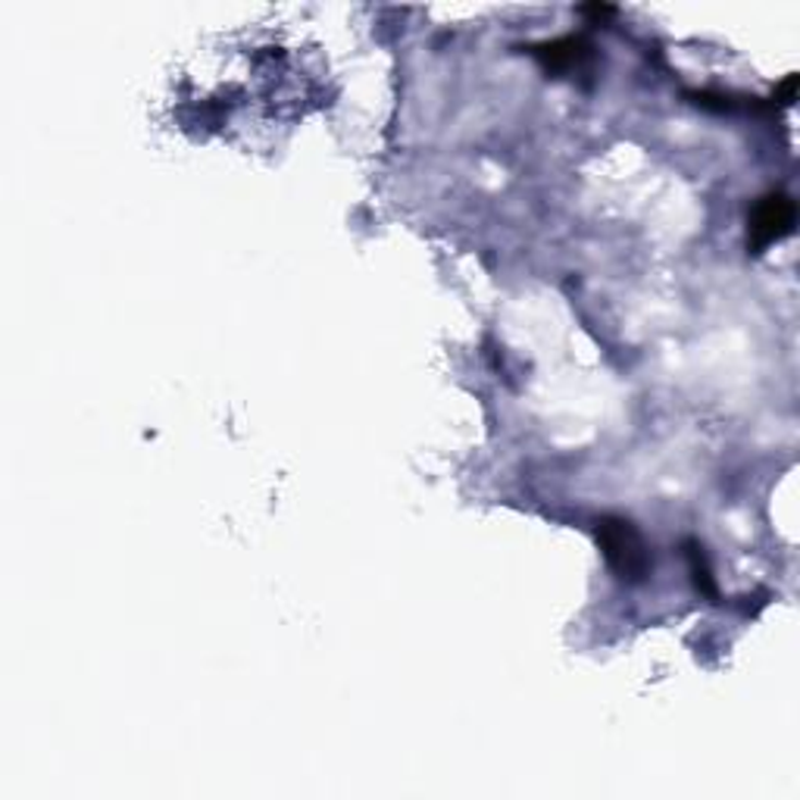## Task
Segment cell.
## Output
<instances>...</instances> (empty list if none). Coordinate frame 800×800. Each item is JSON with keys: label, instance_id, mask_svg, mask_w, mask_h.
Segmentation results:
<instances>
[{"label": "cell", "instance_id": "277c9868", "mask_svg": "<svg viewBox=\"0 0 800 800\" xmlns=\"http://www.w3.org/2000/svg\"><path fill=\"white\" fill-rule=\"evenodd\" d=\"M688 560H691V575H694V585L704 591L706 597H716V585H713V575L704 563V554L694 542H688Z\"/></svg>", "mask_w": 800, "mask_h": 800}, {"label": "cell", "instance_id": "6da1fadb", "mask_svg": "<svg viewBox=\"0 0 800 800\" xmlns=\"http://www.w3.org/2000/svg\"><path fill=\"white\" fill-rule=\"evenodd\" d=\"M597 542L604 547V557L610 569L626 579V582H641L647 575V547L641 542V535L635 532V525L629 519L607 517L597 522Z\"/></svg>", "mask_w": 800, "mask_h": 800}, {"label": "cell", "instance_id": "7a4b0ae2", "mask_svg": "<svg viewBox=\"0 0 800 800\" xmlns=\"http://www.w3.org/2000/svg\"><path fill=\"white\" fill-rule=\"evenodd\" d=\"M795 226V204L785 194H769L756 204L751 216V247L766 251L773 241L785 238Z\"/></svg>", "mask_w": 800, "mask_h": 800}, {"label": "cell", "instance_id": "3957f363", "mask_svg": "<svg viewBox=\"0 0 800 800\" xmlns=\"http://www.w3.org/2000/svg\"><path fill=\"white\" fill-rule=\"evenodd\" d=\"M532 53L547 66V72H569L579 70V66L589 60L591 48L585 38L569 35V38L550 41V45H538V48H532Z\"/></svg>", "mask_w": 800, "mask_h": 800}, {"label": "cell", "instance_id": "5b68a950", "mask_svg": "<svg viewBox=\"0 0 800 800\" xmlns=\"http://www.w3.org/2000/svg\"><path fill=\"white\" fill-rule=\"evenodd\" d=\"M582 13H585V16H594V20H610L616 10L607 7V3H591V7H582Z\"/></svg>", "mask_w": 800, "mask_h": 800}]
</instances>
